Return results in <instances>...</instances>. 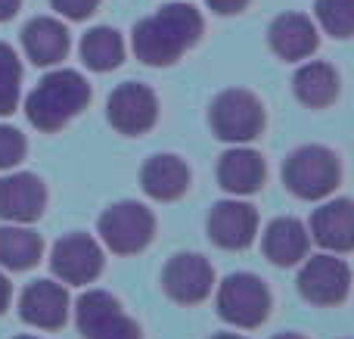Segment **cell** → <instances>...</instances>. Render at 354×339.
Returning a JSON list of instances; mask_svg holds the SVG:
<instances>
[{
    "instance_id": "6da1fadb",
    "label": "cell",
    "mask_w": 354,
    "mask_h": 339,
    "mask_svg": "<svg viewBox=\"0 0 354 339\" xmlns=\"http://www.w3.org/2000/svg\"><path fill=\"white\" fill-rule=\"evenodd\" d=\"M202 28H205L202 12L196 6L174 0L134 25L131 47L143 66H174L187 50L196 47Z\"/></svg>"
},
{
    "instance_id": "7a4b0ae2",
    "label": "cell",
    "mask_w": 354,
    "mask_h": 339,
    "mask_svg": "<svg viewBox=\"0 0 354 339\" xmlns=\"http://www.w3.org/2000/svg\"><path fill=\"white\" fill-rule=\"evenodd\" d=\"M91 103V84L75 68H53L35 84V91L25 97V116L44 134L62 131L75 116Z\"/></svg>"
},
{
    "instance_id": "3957f363",
    "label": "cell",
    "mask_w": 354,
    "mask_h": 339,
    "mask_svg": "<svg viewBox=\"0 0 354 339\" xmlns=\"http://www.w3.org/2000/svg\"><path fill=\"white\" fill-rule=\"evenodd\" d=\"M339 178H342L339 156L333 149L320 147V143L299 147L283 165V184L308 203L326 199L339 187Z\"/></svg>"
},
{
    "instance_id": "277c9868",
    "label": "cell",
    "mask_w": 354,
    "mask_h": 339,
    "mask_svg": "<svg viewBox=\"0 0 354 339\" xmlns=\"http://www.w3.org/2000/svg\"><path fill=\"white\" fill-rule=\"evenodd\" d=\"M100 240L106 243V249H112L115 255H134L153 243L156 237V218L143 203L134 199H122V203L109 205L100 215Z\"/></svg>"
},
{
    "instance_id": "5b68a950",
    "label": "cell",
    "mask_w": 354,
    "mask_h": 339,
    "mask_svg": "<svg viewBox=\"0 0 354 339\" xmlns=\"http://www.w3.org/2000/svg\"><path fill=\"white\" fill-rule=\"evenodd\" d=\"M212 131L227 143H249L264 131V106L252 91L230 87L218 93L208 112Z\"/></svg>"
},
{
    "instance_id": "8992f818",
    "label": "cell",
    "mask_w": 354,
    "mask_h": 339,
    "mask_svg": "<svg viewBox=\"0 0 354 339\" xmlns=\"http://www.w3.org/2000/svg\"><path fill=\"white\" fill-rule=\"evenodd\" d=\"M218 315L233 327H261L270 315V293L255 274H230L218 286Z\"/></svg>"
},
{
    "instance_id": "52a82bcc",
    "label": "cell",
    "mask_w": 354,
    "mask_h": 339,
    "mask_svg": "<svg viewBox=\"0 0 354 339\" xmlns=\"http://www.w3.org/2000/svg\"><path fill=\"white\" fill-rule=\"evenodd\" d=\"M75 324L84 339H143L137 321L106 290H87L75 302Z\"/></svg>"
},
{
    "instance_id": "ba28073f",
    "label": "cell",
    "mask_w": 354,
    "mask_h": 339,
    "mask_svg": "<svg viewBox=\"0 0 354 339\" xmlns=\"http://www.w3.org/2000/svg\"><path fill=\"white\" fill-rule=\"evenodd\" d=\"M50 268L68 286H87L103 271V249L87 234H66L50 249Z\"/></svg>"
},
{
    "instance_id": "9c48e42d",
    "label": "cell",
    "mask_w": 354,
    "mask_h": 339,
    "mask_svg": "<svg viewBox=\"0 0 354 339\" xmlns=\"http://www.w3.org/2000/svg\"><path fill=\"white\" fill-rule=\"evenodd\" d=\"M106 116H109V125L118 134L140 137L159 118V100H156L153 87L137 84V81H124V84H118L109 93Z\"/></svg>"
},
{
    "instance_id": "30bf717a",
    "label": "cell",
    "mask_w": 354,
    "mask_h": 339,
    "mask_svg": "<svg viewBox=\"0 0 354 339\" xmlns=\"http://www.w3.org/2000/svg\"><path fill=\"white\" fill-rule=\"evenodd\" d=\"M351 290V268L336 253L311 255L299 271V293L314 305H339Z\"/></svg>"
},
{
    "instance_id": "8fae6325",
    "label": "cell",
    "mask_w": 354,
    "mask_h": 339,
    "mask_svg": "<svg viewBox=\"0 0 354 339\" xmlns=\"http://www.w3.org/2000/svg\"><path fill=\"white\" fill-rule=\"evenodd\" d=\"M205 228H208V237L221 249H249L258 234V212L255 205L243 203L239 196L221 199L208 212Z\"/></svg>"
},
{
    "instance_id": "7c38bea8",
    "label": "cell",
    "mask_w": 354,
    "mask_h": 339,
    "mask_svg": "<svg viewBox=\"0 0 354 339\" xmlns=\"http://www.w3.org/2000/svg\"><path fill=\"white\" fill-rule=\"evenodd\" d=\"M162 286L180 305H199L212 296L214 271L199 253H180L162 271Z\"/></svg>"
},
{
    "instance_id": "4fadbf2b",
    "label": "cell",
    "mask_w": 354,
    "mask_h": 339,
    "mask_svg": "<svg viewBox=\"0 0 354 339\" xmlns=\"http://www.w3.org/2000/svg\"><path fill=\"white\" fill-rule=\"evenodd\" d=\"M47 209V187L31 172H12L0 178V221L31 224Z\"/></svg>"
},
{
    "instance_id": "5bb4252c",
    "label": "cell",
    "mask_w": 354,
    "mask_h": 339,
    "mask_svg": "<svg viewBox=\"0 0 354 339\" xmlns=\"http://www.w3.org/2000/svg\"><path fill=\"white\" fill-rule=\"evenodd\" d=\"M19 318L37 330H59L68 321V293L56 280H35L19 296Z\"/></svg>"
},
{
    "instance_id": "9a60e30c",
    "label": "cell",
    "mask_w": 354,
    "mask_h": 339,
    "mask_svg": "<svg viewBox=\"0 0 354 339\" xmlns=\"http://www.w3.org/2000/svg\"><path fill=\"white\" fill-rule=\"evenodd\" d=\"M268 44L280 59L286 62H301L308 56H314V50L320 47L317 25L301 12H283L270 22L268 28Z\"/></svg>"
},
{
    "instance_id": "2e32d148",
    "label": "cell",
    "mask_w": 354,
    "mask_h": 339,
    "mask_svg": "<svg viewBox=\"0 0 354 339\" xmlns=\"http://www.w3.org/2000/svg\"><path fill=\"white\" fill-rule=\"evenodd\" d=\"M68 47H72L68 28L53 16H35L22 28V50L35 66H59L68 56Z\"/></svg>"
},
{
    "instance_id": "e0dca14e",
    "label": "cell",
    "mask_w": 354,
    "mask_h": 339,
    "mask_svg": "<svg viewBox=\"0 0 354 339\" xmlns=\"http://www.w3.org/2000/svg\"><path fill=\"white\" fill-rule=\"evenodd\" d=\"M311 237L326 253H351L354 249V203L351 199H326L311 215Z\"/></svg>"
},
{
    "instance_id": "ac0fdd59",
    "label": "cell",
    "mask_w": 354,
    "mask_h": 339,
    "mask_svg": "<svg viewBox=\"0 0 354 339\" xmlns=\"http://www.w3.org/2000/svg\"><path fill=\"white\" fill-rule=\"evenodd\" d=\"M264 159L261 153L233 143V149H227L218 162V184L224 187L230 196H252L261 190L264 184Z\"/></svg>"
},
{
    "instance_id": "d6986e66",
    "label": "cell",
    "mask_w": 354,
    "mask_h": 339,
    "mask_svg": "<svg viewBox=\"0 0 354 339\" xmlns=\"http://www.w3.org/2000/svg\"><path fill=\"white\" fill-rule=\"evenodd\" d=\"M140 184L147 190V196L159 199V203H174L189 187V168L180 156L159 153L153 159H147V165L140 172Z\"/></svg>"
},
{
    "instance_id": "ffe728a7",
    "label": "cell",
    "mask_w": 354,
    "mask_h": 339,
    "mask_svg": "<svg viewBox=\"0 0 354 339\" xmlns=\"http://www.w3.org/2000/svg\"><path fill=\"white\" fill-rule=\"evenodd\" d=\"M308 243H311V234L299 218H277L264 230V255L280 268L299 265L308 255Z\"/></svg>"
},
{
    "instance_id": "44dd1931",
    "label": "cell",
    "mask_w": 354,
    "mask_h": 339,
    "mask_svg": "<svg viewBox=\"0 0 354 339\" xmlns=\"http://www.w3.org/2000/svg\"><path fill=\"white\" fill-rule=\"evenodd\" d=\"M292 91H295V97L305 106H311V109H326V106L339 97V72L330 62L311 59L295 72Z\"/></svg>"
},
{
    "instance_id": "7402d4cb",
    "label": "cell",
    "mask_w": 354,
    "mask_h": 339,
    "mask_svg": "<svg viewBox=\"0 0 354 339\" xmlns=\"http://www.w3.org/2000/svg\"><path fill=\"white\" fill-rule=\"evenodd\" d=\"M44 240L28 224H3L0 228V268L6 271H28L41 262Z\"/></svg>"
},
{
    "instance_id": "603a6c76",
    "label": "cell",
    "mask_w": 354,
    "mask_h": 339,
    "mask_svg": "<svg viewBox=\"0 0 354 339\" xmlns=\"http://www.w3.org/2000/svg\"><path fill=\"white\" fill-rule=\"evenodd\" d=\"M81 59L93 72H112L122 66L124 59V41L115 28L109 25H97L81 37Z\"/></svg>"
},
{
    "instance_id": "cb8c5ba5",
    "label": "cell",
    "mask_w": 354,
    "mask_h": 339,
    "mask_svg": "<svg viewBox=\"0 0 354 339\" xmlns=\"http://www.w3.org/2000/svg\"><path fill=\"white\" fill-rule=\"evenodd\" d=\"M22 100V62L10 44L0 41V118L12 116Z\"/></svg>"
},
{
    "instance_id": "d4e9b609",
    "label": "cell",
    "mask_w": 354,
    "mask_h": 339,
    "mask_svg": "<svg viewBox=\"0 0 354 339\" xmlns=\"http://www.w3.org/2000/svg\"><path fill=\"white\" fill-rule=\"evenodd\" d=\"M320 28L333 37H354V0H317L314 3Z\"/></svg>"
},
{
    "instance_id": "484cf974",
    "label": "cell",
    "mask_w": 354,
    "mask_h": 339,
    "mask_svg": "<svg viewBox=\"0 0 354 339\" xmlns=\"http://www.w3.org/2000/svg\"><path fill=\"white\" fill-rule=\"evenodd\" d=\"M25 153H28V140L22 131L12 125H0V172L16 168L25 159Z\"/></svg>"
},
{
    "instance_id": "4316f807",
    "label": "cell",
    "mask_w": 354,
    "mask_h": 339,
    "mask_svg": "<svg viewBox=\"0 0 354 339\" xmlns=\"http://www.w3.org/2000/svg\"><path fill=\"white\" fill-rule=\"evenodd\" d=\"M50 6H53L62 19L81 22V19H87V16H93V12H97L100 0H50Z\"/></svg>"
},
{
    "instance_id": "83f0119b",
    "label": "cell",
    "mask_w": 354,
    "mask_h": 339,
    "mask_svg": "<svg viewBox=\"0 0 354 339\" xmlns=\"http://www.w3.org/2000/svg\"><path fill=\"white\" fill-rule=\"evenodd\" d=\"M205 3L218 16H236V12H243L249 6V0H205Z\"/></svg>"
},
{
    "instance_id": "f1b7e54d",
    "label": "cell",
    "mask_w": 354,
    "mask_h": 339,
    "mask_svg": "<svg viewBox=\"0 0 354 339\" xmlns=\"http://www.w3.org/2000/svg\"><path fill=\"white\" fill-rule=\"evenodd\" d=\"M19 6H22V0H0V22H10L19 12Z\"/></svg>"
},
{
    "instance_id": "f546056e",
    "label": "cell",
    "mask_w": 354,
    "mask_h": 339,
    "mask_svg": "<svg viewBox=\"0 0 354 339\" xmlns=\"http://www.w3.org/2000/svg\"><path fill=\"white\" fill-rule=\"evenodd\" d=\"M10 299H12V286L6 280V274H0V315L10 309Z\"/></svg>"
},
{
    "instance_id": "4dcf8cb0",
    "label": "cell",
    "mask_w": 354,
    "mask_h": 339,
    "mask_svg": "<svg viewBox=\"0 0 354 339\" xmlns=\"http://www.w3.org/2000/svg\"><path fill=\"white\" fill-rule=\"evenodd\" d=\"M212 339H245V336H239V333H218V336H212Z\"/></svg>"
},
{
    "instance_id": "1f68e13d",
    "label": "cell",
    "mask_w": 354,
    "mask_h": 339,
    "mask_svg": "<svg viewBox=\"0 0 354 339\" xmlns=\"http://www.w3.org/2000/svg\"><path fill=\"white\" fill-rule=\"evenodd\" d=\"M274 339H305V336H299V333H280V336H274Z\"/></svg>"
},
{
    "instance_id": "d6a6232c",
    "label": "cell",
    "mask_w": 354,
    "mask_h": 339,
    "mask_svg": "<svg viewBox=\"0 0 354 339\" xmlns=\"http://www.w3.org/2000/svg\"><path fill=\"white\" fill-rule=\"evenodd\" d=\"M16 339H41V336H16Z\"/></svg>"
}]
</instances>
